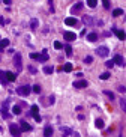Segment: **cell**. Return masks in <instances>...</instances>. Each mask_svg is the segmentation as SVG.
<instances>
[{
	"instance_id": "obj_1",
	"label": "cell",
	"mask_w": 126,
	"mask_h": 137,
	"mask_svg": "<svg viewBox=\"0 0 126 137\" xmlns=\"http://www.w3.org/2000/svg\"><path fill=\"white\" fill-rule=\"evenodd\" d=\"M30 92H32V87H30L29 84L20 86V87L17 89V94H18V95H21V97H27V95H29Z\"/></svg>"
},
{
	"instance_id": "obj_2",
	"label": "cell",
	"mask_w": 126,
	"mask_h": 137,
	"mask_svg": "<svg viewBox=\"0 0 126 137\" xmlns=\"http://www.w3.org/2000/svg\"><path fill=\"white\" fill-rule=\"evenodd\" d=\"M9 131H11V134L14 137L21 136V128H20V125H17V124H11V125H9Z\"/></svg>"
},
{
	"instance_id": "obj_3",
	"label": "cell",
	"mask_w": 126,
	"mask_h": 137,
	"mask_svg": "<svg viewBox=\"0 0 126 137\" xmlns=\"http://www.w3.org/2000/svg\"><path fill=\"white\" fill-rule=\"evenodd\" d=\"M14 63H15L17 71H21L23 63H21V54H20V53H15V54H14Z\"/></svg>"
},
{
	"instance_id": "obj_4",
	"label": "cell",
	"mask_w": 126,
	"mask_h": 137,
	"mask_svg": "<svg viewBox=\"0 0 126 137\" xmlns=\"http://www.w3.org/2000/svg\"><path fill=\"white\" fill-rule=\"evenodd\" d=\"M96 53L101 56V57H107L108 54H110V50H108V47H98V50H96Z\"/></svg>"
},
{
	"instance_id": "obj_5",
	"label": "cell",
	"mask_w": 126,
	"mask_h": 137,
	"mask_svg": "<svg viewBox=\"0 0 126 137\" xmlns=\"http://www.w3.org/2000/svg\"><path fill=\"white\" fill-rule=\"evenodd\" d=\"M8 101H5L3 104H2V110H0V113H2V116L5 118V119H8L9 118V113H8Z\"/></svg>"
},
{
	"instance_id": "obj_6",
	"label": "cell",
	"mask_w": 126,
	"mask_h": 137,
	"mask_svg": "<svg viewBox=\"0 0 126 137\" xmlns=\"http://www.w3.org/2000/svg\"><path fill=\"white\" fill-rule=\"evenodd\" d=\"M65 41H68V42H72V41H75L77 39V35L74 33V32H65Z\"/></svg>"
},
{
	"instance_id": "obj_7",
	"label": "cell",
	"mask_w": 126,
	"mask_h": 137,
	"mask_svg": "<svg viewBox=\"0 0 126 137\" xmlns=\"http://www.w3.org/2000/svg\"><path fill=\"white\" fill-rule=\"evenodd\" d=\"M83 23H84V24H87V26H90V24H93V23H95V20H93V17H92V15H87V14H86V15H83Z\"/></svg>"
},
{
	"instance_id": "obj_8",
	"label": "cell",
	"mask_w": 126,
	"mask_h": 137,
	"mask_svg": "<svg viewBox=\"0 0 126 137\" xmlns=\"http://www.w3.org/2000/svg\"><path fill=\"white\" fill-rule=\"evenodd\" d=\"M74 87H77V89L87 87V81H86V80H78V81H75V83H74Z\"/></svg>"
},
{
	"instance_id": "obj_9",
	"label": "cell",
	"mask_w": 126,
	"mask_h": 137,
	"mask_svg": "<svg viewBox=\"0 0 126 137\" xmlns=\"http://www.w3.org/2000/svg\"><path fill=\"white\" fill-rule=\"evenodd\" d=\"M114 65H120V66H123V65H125V59H123L120 54H117V56L114 57Z\"/></svg>"
},
{
	"instance_id": "obj_10",
	"label": "cell",
	"mask_w": 126,
	"mask_h": 137,
	"mask_svg": "<svg viewBox=\"0 0 126 137\" xmlns=\"http://www.w3.org/2000/svg\"><path fill=\"white\" fill-rule=\"evenodd\" d=\"M114 33L117 35V38H119L120 41H125L126 39V33L123 32V30H117V29H114Z\"/></svg>"
},
{
	"instance_id": "obj_11",
	"label": "cell",
	"mask_w": 126,
	"mask_h": 137,
	"mask_svg": "<svg viewBox=\"0 0 126 137\" xmlns=\"http://www.w3.org/2000/svg\"><path fill=\"white\" fill-rule=\"evenodd\" d=\"M5 75H6L8 81H15L17 80V74H14V72H5Z\"/></svg>"
},
{
	"instance_id": "obj_12",
	"label": "cell",
	"mask_w": 126,
	"mask_h": 137,
	"mask_svg": "<svg viewBox=\"0 0 126 137\" xmlns=\"http://www.w3.org/2000/svg\"><path fill=\"white\" fill-rule=\"evenodd\" d=\"M20 128H21V131H30V130H32V127H30L27 122H24V121L20 124Z\"/></svg>"
},
{
	"instance_id": "obj_13",
	"label": "cell",
	"mask_w": 126,
	"mask_h": 137,
	"mask_svg": "<svg viewBox=\"0 0 126 137\" xmlns=\"http://www.w3.org/2000/svg\"><path fill=\"white\" fill-rule=\"evenodd\" d=\"M60 131H62L63 137H68L69 134H72V130H69V128H66V127H60Z\"/></svg>"
},
{
	"instance_id": "obj_14",
	"label": "cell",
	"mask_w": 126,
	"mask_h": 137,
	"mask_svg": "<svg viewBox=\"0 0 126 137\" xmlns=\"http://www.w3.org/2000/svg\"><path fill=\"white\" fill-rule=\"evenodd\" d=\"M53 136V128L51 127H45L44 130V137H51Z\"/></svg>"
},
{
	"instance_id": "obj_15",
	"label": "cell",
	"mask_w": 126,
	"mask_h": 137,
	"mask_svg": "<svg viewBox=\"0 0 126 137\" xmlns=\"http://www.w3.org/2000/svg\"><path fill=\"white\" fill-rule=\"evenodd\" d=\"M65 24H66V26H75V24H77V20H75L74 17H72V18H66V20H65Z\"/></svg>"
},
{
	"instance_id": "obj_16",
	"label": "cell",
	"mask_w": 126,
	"mask_h": 137,
	"mask_svg": "<svg viewBox=\"0 0 126 137\" xmlns=\"http://www.w3.org/2000/svg\"><path fill=\"white\" fill-rule=\"evenodd\" d=\"M38 60H41V62H47V60H48V53H47V51H44L42 54H39Z\"/></svg>"
},
{
	"instance_id": "obj_17",
	"label": "cell",
	"mask_w": 126,
	"mask_h": 137,
	"mask_svg": "<svg viewBox=\"0 0 126 137\" xmlns=\"http://www.w3.org/2000/svg\"><path fill=\"white\" fill-rule=\"evenodd\" d=\"M96 39H98V35H96V33H89V35H87V41L95 42Z\"/></svg>"
},
{
	"instance_id": "obj_18",
	"label": "cell",
	"mask_w": 126,
	"mask_h": 137,
	"mask_svg": "<svg viewBox=\"0 0 126 137\" xmlns=\"http://www.w3.org/2000/svg\"><path fill=\"white\" fill-rule=\"evenodd\" d=\"M72 68H74V66H72V63H71V62H68V63H65V66H63V71H65V72H71V71H72Z\"/></svg>"
},
{
	"instance_id": "obj_19",
	"label": "cell",
	"mask_w": 126,
	"mask_h": 137,
	"mask_svg": "<svg viewBox=\"0 0 126 137\" xmlns=\"http://www.w3.org/2000/svg\"><path fill=\"white\" fill-rule=\"evenodd\" d=\"M95 125H96V128L102 130V128H104V121H102V119H96V121H95Z\"/></svg>"
},
{
	"instance_id": "obj_20",
	"label": "cell",
	"mask_w": 126,
	"mask_h": 137,
	"mask_svg": "<svg viewBox=\"0 0 126 137\" xmlns=\"http://www.w3.org/2000/svg\"><path fill=\"white\" fill-rule=\"evenodd\" d=\"M8 45H9V39H2V41H0V50L6 48Z\"/></svg>"
},
{
	"instance_id": "obj_21",
	"label": "cell",
	"mask_w": 126,
	"mask_h": 137,
	"mask_svg": "<svg viewBox=\"0 0 126 137\" xmlns=\"http://www.w3.org/2000/svg\"><path fill=\"white\" fill-rule=\"evenodd\" d=\"M119 104H120V109L126 113V100H125V98H122V100L119 101Z\"/></svg>"
},
{
	"instance_id": "obj_22",
	"label": "cell",
	"mask_w": 126,
	"mask_h": 137,
	"mask_svg": "<svg viewBox=\"0 0 126 137\" xmlns=\"http://www.w3.org/2000/svg\"><path fill=\"white\" fill-rule=\"evenodd\" d=\"M12 113H14V115H20V113H21V107H20V106H14V107H12Z\"/></svg>"
},
{
	"instance_id": "obj_23",
	"label": "cell",
	"mask_w": 126,
	"mask_h": 137,
	"mask_svg": "<svg viewBox=\"0 0 126 137\" xmlns=\"http://www.w3.org/2000/svg\"><path fill=\"white\" fill-rule=\"evenodd\" d=\"M6 81H8V80H6L5 72H2V71H0V83H2V84H6Z\"/></svg>"
},
{
	"instance_id": "obj_24",
	"label": "cell",
	"mask_w": 126,
	"mask_h": 137,
	"mask_svg": "<svg viewBox=\"0 0 126 137\" xmlns=\"http://www.w3.org/2000/svg\"><path fill=\"white\" fill-rule=\"evenodd\" d=\"M81 8H83V3H77V5H75V6L72 8V12H78V11H80Z\"/></svg>"
},
{
	"instance_id": "obj_25",
	"label": "cell",
	"mask_w": 126,
	"mask_h": 137,
	"mask_svg": "<svg viewBox=\"0 0 126 137\" xmlns=\"http://www.w3.org/2000/svg\"><path fill=\"white\" fill-rule=\"evenodd\" d=\"M38 24H39L38 20H32V21H30V27H32V30H35V29L38 27Z\"/></svg>"
},
{
	"instance_id": "obj_26",
	"label": "cell",
	"mask_w": 126,
	"mask_h": 137,
	"mask_svg": "<svg viewBox=\"0 0 126 137\" xmlns=\"http://www.w3.org/2000/svg\"><path fill=\"white\" fill-rule=\"evenodd\" d=\"M65 51H66V56H71L72 54V47L71 45H65Z\"/></svg>"
},
{
	"instance_id": "obj_27",
	"label": "cell",
	"mask_w": 126,
	"mask_h": 137,
	"mask_svg": "<svg viewBox=\"0 0 126 137\" xmlns=\"http://www.w3.org/2000/svg\"><path fill=\"white\" fill-rule=\"evenodd\" d=\"M53 71H54L53 66H44V72H45V74H51Z\"/></svg>"
},
{
	"instance_id": "obj_28",
	"label": "cell",
	"mask_w": 126,
	"mask_h": 137,
	"mask_svg": "<svg viewBox=\"0 0 126 137\" xmlns=\"http://www.w3.org/2000/svg\"><path fill=\"white\" fill-rule=\"evenodd\" d=\"M32 90H33L35 94H41V86H39V84H35V86L32 87Z\"/></svg>"
},
{
	"instance_id": "obj_29",
	"label": "cell",
	"mask_w": 126,
	"mask_h": 137,
	"mask_svg": "<svg viewBox=\"0 0 126 137\" xmlns=\"http://www.w3.org/2000/svg\"><path fill=\"white\" fill-rule=\"evenodd\" d=\"M122 14H123L122 9H114V11H113V15H114V17H119V15H122Z\"/></svg>"
},
{
	"instance_id": "obj_30",
	"label": "cell",
	"mask_w": 126,
	"mask_h": 137,
	"mask_svg": "<svg viewBox=\"0 0 126 137\" xmlns=\"http://www.w3.org/2000/svg\"><path fill=\"white\" fill-rule=\"evenodd\" d=\"M30 110H32V115H35V113H39V107H38L36 104H35V106H32V109H30Z\"/></svg>"
},
{
	"instance_id": "obj_31",
	"label": "cell",
	"mask_w": 126,
	"mask_h": 137,
	"mask_svg": "<svg viewBox=\"0 0 126 137\" xmlns=\"http://www.w3.org/2000/svg\"><path fill=\"white\" fill-rule=\"evenodd\" d=\"M96 3H98V0H87V5H89L90 8H95Z\"/></svg>"
},
{
	"instance_id": "obj_32",
	"label": "cell",
	"mask_w": 126,
	"mask_h": 137,
	"mask_svg": "<svg viewBox=\"0 0 126 137\" xmlns=\"http://www.w3.org/2000/svg\"><path fill=\"white\" fill-rule=\"evenodd\" d=\"M93 62V57L92 56H86L84 57V63H92Z\"/></svg>"
},
{
	"instance_id": "obj_33",
	"label": "cell",
	"mask_w": 126,
	"mask_h": 137,
	"mask_svg": "<svg viewBox=\"0 0 126 137\" xmlns=\"http://www.w3.org/2000/svg\"><path fill=\"white\" fill-rule=\"evenodd\" d=\"M62 47H63V45H62L59 41H54V48H56V50H60Z\"/></svg>"
},
{
	"instance_id": "obj_34",
	"label": "cell",
	"mask_w": 126,
	"mask_h": 137,
	"mask_svg": "<svg viewBox=\"0 0 126 137\" xmlns=\"http://www.w3.org/2000/svg\"><path fill=\"white\" fill-rule=\"evenodd\" d=\"M108 78H110V74H108V72L101 74V80H108Z\"/></svg>"
},
{
	"instance_id": "obj_35",
	"label": "cell",
	"mask_w": 126,
	"mask_h": 137,
	"mask_svg": "<svg viewBox=\"0 0 126 137\" xmlns=\"http://www.w3.org/2000/svg\"><path fill=\"white\" fill-rule=\"evenodd\" d=\"M32 116L35 118V121H36V122H41V121H42V119H41V116H39V113H35V115H32Z\"/></svg>"
},
{
	"instance_id": "obj_36",
	"label": "cell",
	"mask_w": 126,
	"mask_h": 137,
	"mask_svg": "<svg viewBox=\"0 0 126 137\" xmlns=\"http://www.w3.org/2000/svg\"><path fill=\"white\" fill-rule=\"evenodd\" d=\"M105 65H107L108 68H113V66H114V60H107V63H105Z\"/></svg>"
},
{
	"instance_id": "obj_37",
	"label": "cell",
	"mask_w": 126,
	"mask_h": 137,
	"mask_svg": "<svg viewBox=\"0 0 126 137\" xmlns=\"http://www.w3.org/2000/svg\"><path fill=\"white\" fill-rule=\"evenodd\" d=\"M105 95H108V97H110L111 100L114 98V94H113V92H110V90H105Z\"/></svg>"
},
{
	"instance_id": "obj_38",
	"label": "cell",
	"mask_w": 126,
	"mask_h": 137,
	"mask_svg": "<svg viewBox=\"0 0 126 137\" xmlns=\"http://www.w3.org/2000/svg\"><path fill=\"white\" fill-rule=\"evenodd\" d=\"M102 3H104V6H105L107 9L110 8V0H102Z\"/></svg>"
},
{
	"instance_id": "obj_39",
	"label": "cell",
	"mask_w": 126,
	"mask_h": 137,
	"mask_svg": "<svg viewBox=\"0 0 126 137\" xmlns=\"http://www.w3.org/2000/svg\"><path fill=\"white\" fill-rule=\"evenodd\" d=\"M117 90L123 94V92H126V87H125V86H119V87H117Z\"/></svg>"
},
{
	"instance_id": "obj_40",
	"label": "cell",
	"mask_w": 126,
	"mask_h": 137,
	"mask_svg": "<svg viewBox=\"0 0 126 137\" xmlns=\"http://www.w3.org/2000/svg\"><path fill=\"white\" fill-rule=\"evenodd\" d=\"M30 57H32V59H38L39 54H38V53H30Z\"/></svg>"
},
{
	"instance_id": "obj_41",
	"label": "cell",
	"mask_w": 126,
	"mask_h": 137,
	"mask_svg": "<svg viewBox=\"0 0 126 137\" xmlns=\"http://www.w3.org/2000/svg\"><path fill=\"white\" fill-rule=\"evenodd\" d=\"M50 104H54V95L50 97Z\"/></svg>"
},
{
	"instance_id": "obj_42",
	"label": "cell",
	"mask_w": 126,
	"mask_h": 137,
	"mask_svg": "<svg viewBox=\"0 0 126 137\" xmlns=\"http://www.w3.org/2000/svg\"><path fill=\"white\" fill-rule=\"evenodd\" d=\"M29 69H30V72H33V74H35V72H36V69H35V68H33V66H30V68H29Z\"/></svg>"
},
{
	"instance_id": "obj_43",
	"label": "cell",
	"mask_w": 126,
	"mask_h": 137,
	"mask_svg": "<svg viewBox=\"0 0 126 137\" xmlns=\"http://www.w3.org/2000/svg\"><path fill=\"white\" fill-rule=\"evenodd\" d=\"M74 137H80V134L78 133H74Z\"/></svg>"
},
{
	"instance_id": "obj_44",
	"label": "cell",
	"mask_w": 126,
	"mask_h": 137,
	"mask_svg": "<svg viewBox=\"0 0 126 137\" xmlns=\"http://www.w3.org/2000/svg\"><path fill=\"white\" fill-rule=\"evenodd\" d=\"M3 23H5V21H3V18L0 17V24H3Z\"/></svg>"
}]
</instances>
